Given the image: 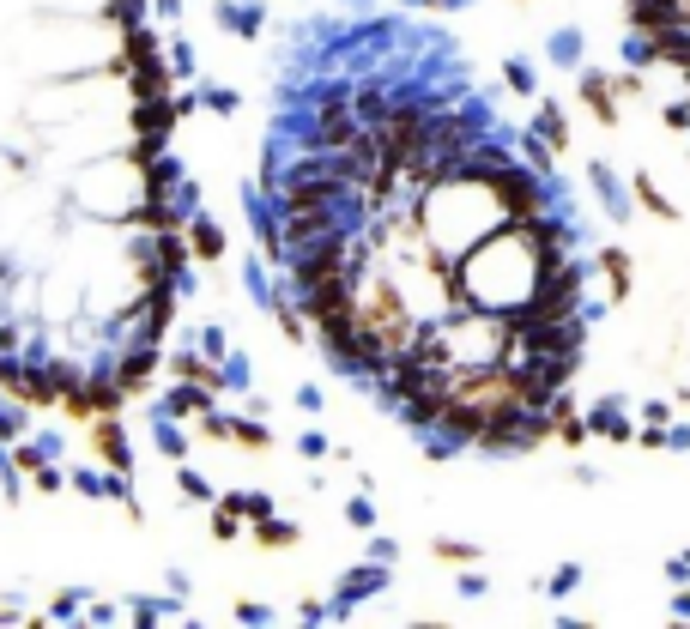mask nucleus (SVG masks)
<instances>
[{"instance_id":"7ed1b4c3","label":"nucleus","mask_w":690,"mask_h":629,"mask_svg":"<svg viewBox=\"0 0 690 629\" xmlns=\"http://www.w3.org/2000/svg\"><path fill=\"white\" fill-rule=\"evenodd\" d=\"M623 12L636 36L655 49V61H666L690 91V0H623Z\"/></svg>"},{"instance_id":"f03ea898","label":"nucleus","mask_w":690,"mask_h":629,"mask_svg":"<svg viewBox=\"0 0 690 629\" xmlns=\"http://www.w3.org/2000/svg\"><path fill=\"white\" fill-rule=\"evenodd\" d=\"M145 0H0V393L122 418L176 327L188 243Z\"/></svg>"},{"instance_id":"f257e3e1","label":"nucleus","mask_w":690,"mask_h":629,"mask_svg":"<svg viewBox=\"0 0 690 629\" xmlns=\"http://www.w3.org/2000/svg\"><path fill=\"white\" fill-rule=\"evenodd\" d=\"M267 248L345 382L436 448L552 442L587 357L569 206L443 43L370 31L278 115Z\"/></svg>"}]
</instances>
